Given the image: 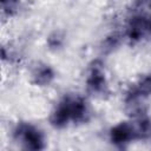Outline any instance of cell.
Wrapping results in <instances>:
<instances>
[{
    "label": "cell",
    "instance_id": "cell-1",
    "mask_svg": "<svg viewBox=\"0 0 151 151\" xmlns=\"http://www.w3.org/2000/svg\"><path fill=\"white\" fill-rule=\"evenodd\" d=\"M92 111L85 97L78 93H65L53 106L48 114V123L55 130H63L70 125L87 123Z\"/></svg>",
    "mask_w": 151,
    "mask_h": 151
},
{
    "label": "cell",
    "instance_id": "cell-2",
    "mask_svg": "<svg viewBox=\"0 0 151 151\" xmlns=\"http://www.w3.org/2000/svg\"><path fill=\"white\" fill-rule=\"evenodd\" d=\"M13 140L24 150H44L46 147V136L37 125L28 122H19L12 129Z\"/></svg>",
    "mask_w": 151,
    "mask_h": 151
},
{
    "label": "cell",
    "instance_id": "cell-3",
    "mask_svg": "<svg viewBox=\"0 0 151 151\" xmlns=\"http://www.w3.org/2000/svg\"><path fill=\"white\" fill-rule=\"evenodd\" d=\"M85 90L87 94L104 99L110 94V83L105 72L104 64L100 60H93L85 76Z\"/></svg>",
    "mask_w": 151,
    "mask_h": 151
},
{
    "label": "cell",
    "instance_id": "cell-4",
    "mask_svg": "<svg viewBox=\"0 0 151 151\" xmlns=\"http://www.w3.org/2000/svg\"><path fill=\"white\" fill-rule=\"evenodd\" d=\"M55 80L54 68L42 61H35L29 67V81L34 86L46 87Z\"/></svg>",
    "mask_w": 151,
    "mask_h": 151
},
{
    "label": "cell",
    "instance_id": "cell-5",
    "mask_svg": "<svg viewBox=\"0 0 151 151\" xmlns=\"http://www.w3.org/2000/svg\"><path fill=\"white\" fill-rule=\"evenodd\" d=\"M22 8V0H0L1 15L4 18H13L20 13Z\"/></svg>",
    "mask_w": 151,
    "mask_h": 151
},
{
    "label": "cell",
    "instance_id": "cell-6",
    "mask_svg": "<svg viewBox=\"0 0 151 151\" xmlns=\"http://www.w3.org/2000/svg\"><path fill=\"white\" fill-rule=\"evenodd\" d=\"M46 44H47L50 50L57 51V50H59V48H61L64 46V44H65V35L60 31H54V32H52L47 37Z\"/></svg>",
    "mask_w": 151,
    "mask_h": 151
}]
</instances>
